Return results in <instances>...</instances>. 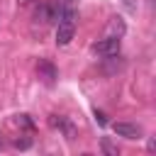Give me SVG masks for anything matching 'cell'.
Masks as SVG:
<instances>
[{"label": "cell", "mask_w": 156, "mask_h": 156, "mask_svg": "<svg viewBox=\"0 0 156 156\" xmlns=\"http://www.w3.org/2000/svg\"><path fill=\"white\" fill-rule=\"evenodd\" d=\"M17 2H20V5H29L32 0H17Z\"/></svg>", "instance_id": "8fae6325"}, {"label": "cell", "mask_w": 156, "mask_h": 156, "mask_svg": "<svg viewBox=\"0 0 156 156\" xmlns=\"http://www.w3.org/2000/svg\"><path fill=\"white\" fill-rule=\"evenodd\" d=\"M15 146H17V149H29V146H32V139H27V136L15 139Z\"/></svg>", "instance_id": "9c48e42d"}, {"label": "cell", "mask_w": 156, "mask_h": 156, "mask_svg": "<svg viewBox=\"0 0 156 156\" xmlns=\"http://www.w3.org/2000/svg\"><path fill=\"white\" fill-rule=\"evenodd\" d=\"M73 34H76V27H73V24L58 22V27H56V44H58V46H66V44H71Z\"/></svg>", "instance_id": "3957f363"}, {"label": "cell", "mask_w": 156, "mask_h": 156, "mask_svg": "<svg viewBox=\"0 0 156 156\" xmlns=\"http://www.w3.org/2000/svg\"><path fill=\"white\" fill-rule=\"evenodd\" d=\"M49 124H51V127H56V129H63V132H66V136H68V139H73V124H71L66 117H61V115H51V117H49Z\"/></svg>", "instance_id": "277c9868"}, {"label": "cell", "mask_w": 156, "mask_h": 156, "mask_svg": "<svg viewBox=\"0 0 156 156\" xmlns=\"http://www.w3.org/2000/svg\"><path fill=\"white\" fill-rule=\"evenodd\" d=\"M102 151H105V154H110V156H117V146H112V144H110V139H102Z\"/></svg>", "instance_id": "ba28073f"}, {"label": "cell", "mask_w": 156, "mask_h": 156, "mask_svg": "<svg viewBox=\"0 0 156 156\" xmlns=\"http://www.w3.org/2000/svg\"><path fill=\"white\" fill-rule=\"evenodd\" d=\"M110 32H117V37H122V34H124V22H122L119 17H115V20L110 22Z\"/></svg>", "instance_id": "8992f818"}, {"label": "cell", "mask_w": 156, "mask_h": 156, "mask_svg": "<svg viewBox=\"0 0 156 156\" xmlns=\"http://www.w3.org/2000/svg\"><path fill=\"white\" fill-rule=\"evenodd\" d=\"M0 149H2V141H0Z\"/></svg>", "instance_id": "7c38bea8"}, {"label": "cell", "mask_w": 156, "mask_h": 156, "mask_svg": "<svg viewBox=\"0 0 156 156\" xmlns=\"http://www.w3.org/2000/svg\"><path fill=\"white\" fill-rule=\"evenodd\" d=\"M95 117H98V122H100V124H107V119H105V115H102V112H98V110H95Z\"/></svg>", "instance_id": "30bf717a"}, {"label": "cell", "mask_w": 156, "mask_h": 156, "mask_svg": "<svg viewBox=\"0 0 156 156\" xmlns=\"http://www.w3.org/2000/svg\"><path fill=\"white\" fill-rule=\"evenodd\" d=\"M119 46H122V39H119V37H115V34H110V37H105V39H100V41H95V44H93V51H95V54H100V56L112 58V56H117V54H119Z\"/></svg>", "instance_id": "6da1fadb"}, {"label": "cell", "mask_w": 156, "mask_h": 156, "mask_svg": "<svg viewBox=\"0 0 156 156\" xmlns=\"http://www.w3.org/2000/svg\"><path fill=\"white\" fill-rule=\"evenodd\" d=\"M39 73L44 76V80H46V83H51V80L56 78V68H54L49 61H39Z\"/></svg>", "instance_id": "5b68a950"}, {"label": "cell", "mask_w": 156, "mask_h": 156, "mask_svg": "<svg viewBox=\"0 0 156 156\" xmlns=\"http://www.w3.org/2000/svg\"><path fill=\"white\" fill-rule=\"evenodd\" d=\"M112 129H115L117 136H124V139H141V129H139L136 124H129V122H115Z\"/></svg>", "instance_id": "7a4b0ae2"}, {"label": "cell", "mask_w": 156, "mask_h": 156, "mask_svg": "<svg viewBox=\"0 0 156 156\" xmlns=\"http://www.w3.org/2000/svg\"><path fill=\"white\" fill-rule=\"evenodd\" d=\"M17 122H20V127H24V129H32V127H34V122L29 119V115H20Z\"/></svg>", "instance_id": "52a82bcc"}]
</instances>
